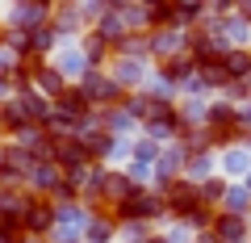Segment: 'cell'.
<instances>
[{
	"label": "cell",
	"mask_w": 251,
	"mask_h": 243,
	"mask_svg": "<svg viewBox=\"0 0 251 243\" xmlns=\"http://www.w3.org/2000/svg\"><path fill=\"white\" fill-rule=\"evenodd\" d=\"M126 80H130V84L143 80V63H138V59H122V63H117V88H122Z\"/></svg>",
	"instance_id": "2"
},
{
	"label": "cell",
	"mask_w": 251,
	"mask_h": 243,
	"mask_svg": "<svg viewBox=\"0 0 251 243\" xmlns=\"http://www.w3.org/2000/svg\"><path fill=\"white\" fill-rule=\"evenodd\" d=\"M201 243H214V239H201Z\"/></svg>",
	"instance_id": "7"
},
{
	"label": "cell",
	"mask_w": 251,
	"mask_h": 243,
	"mask_svg": "<svg viewBox=\"0 0 251 243\" xmlns=\"http://www.w3.org/2000/svg\"><path fill=\"white\" fill-rule=\"evenodd\" d=\"M84 239H88V243H109V239H113V226H109V222H97V218H92V222L84 226Z\"/></svg>",
	"instance_id": "3"
},
{
	"label": "cell",
	"mask_w": 251,
	"mask_h": 243,
	"mask_svg": "<svg viewBox=\"0 0 251 243\" xmlns=\"http://www.w3.org/2000/svg\"><path fill=\"white\" fill-rule=\"evenodd\" d=\"M214 243H243V218L218 214L214 218Z\"/></svg>",
	"instance_id": "1"
},
{
	"label": "cell",
	"mask_w": 251,
	"mask_h": 243,
	"mask_svg": "<svg viewBox=\"0 0 251 243\" xmlns=\"http://www.w3.org/2000/svg\"><path fill=\"white\" fill-rule=\"evenodd\" d=\"M201 197H209V201H218V197H226V185H222V180H209L205 189H201Z\"/></svg>",
	"instance_id": "6"
},
{
	"label": "cell",
	"mask_w": 251,
	"mask_h": 243,
	"mask_svg": "<svg viewBox=\"0 0 251 243\" xmlns=\"http://www.w3.org/2000/svg\"><path fill=\"white\" fill-rule=\"evenodd\" d=\"M209 172V155H193L188 160V176H205Z\"/></svg>",
	"instance_id": "5"
},
{
	"label": "cell",
	"mask_w": 251,
	"mask_h": 243,
	"mask_svg": "<svg viewBox=\"0 0 251 243\" xmlns=\"http://www.w3.org/2000/svg\"><path fill=\"white\" fill-rule=\"evenodd\" d=\"M222 163H226V172H234V176H239V172H247L251 160H247V151H243V147H234V151H226Z\"/></svg>",
	"instance_id": "4"
}]
</instances>
